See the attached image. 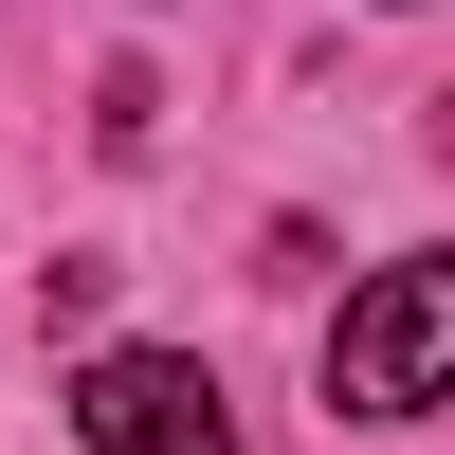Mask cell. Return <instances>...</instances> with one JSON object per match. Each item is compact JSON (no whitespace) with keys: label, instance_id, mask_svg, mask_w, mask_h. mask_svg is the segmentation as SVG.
Returning a JSON list of instances; mask_svg holds the SVG:
<instances>
[{"label":"cell","instance_id":"6da1fadb","mask_svg":"<svg viewBox=\"0 0 455 455\" xmlns=\"http://www.w3.org/2000/svg\"><path fill=\"white\" fill-rule=\"evenodd\" d=\"M328 401H347V419H419V401H455V255H401V274L347 291Z\"/></svg>","mask_w":455,"mask_h":455},{"label":"cell","instance_id":"7a4b0ae2","mask_svg":"<svg viewBox=\"0 0 455 455\" xmlns=\"http://www.w3.org/2000/svg\"><path fill=\"white\" fill-rule=\"evenodd\" d=\"M73 437H92V455H237L219 383H201V364H164V347H109L92 383H73Z\"/></svg>","mask_w":455,"mask_h":455}]
</instances>
